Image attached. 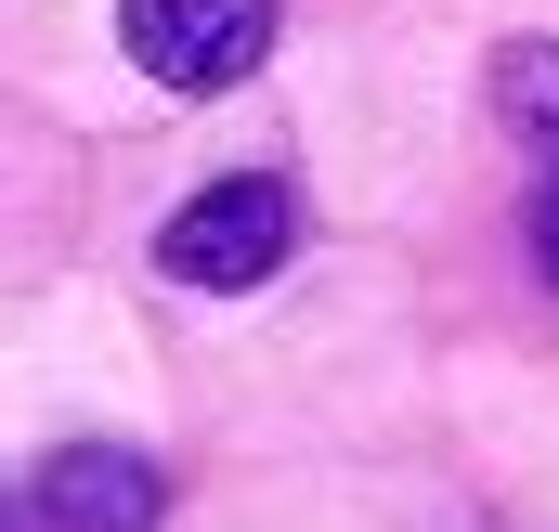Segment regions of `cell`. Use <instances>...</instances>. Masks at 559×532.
I'll return each mask as SVG.
<instances>
[{"mask_svg": "<svg viewBox=\"0 0 559 532\" xmlns=\"http://www.w3.org/2000/svg\"><path fill=\"white\" fill-rule=\"evenodd\" d=\"M286 247H299V195H286L274 169H235V182L182 195L169 234H156V261L182 273V286H261V273H286Z\"/></svg>", "mask_w": 559, "mask_h": 532, "instance_id": "1", "label": "cell"}, {"mask_svg": "<svg viewBox=\"0 0 559 532\" xmlns=\"http://www.w3.org/2000/svg\"><path fill=\"white\" fill-rule=\"evenodd\" d=\"M118 39L169 92H235L274 52V0H118Z\"/></svg>", "mask_w": 559, "mask_h": 532, "instance_id": "2", "label": "cell"}, {"mask_svg": "<svg viewBox=\"0 0 559 532\" xmlns=\"http://www.w3.org/2000/svg\"><path fill=\"white\" fill-rule=\"evenodd\" d=\"M39 520L52 532H156L169 520V481H156V455H131V442H66L39 468Z\"/></svg>", "mask_w": 559, "mask_h": 532, "instance_id": "3", "label": "cell"}, {"mask_svg": "<svg viewBox=\"0 0 559 532\" xmlns=\"http://www.w3.org/2000/svg\"><path fill=\"white\" fill-rule=\"evenodd\" d=\"M495 118L559 169V39H508V65H495Z\"/></svg>", "mask_w": 559, "mask_h": 532, "instance_id": "4", "label": "cell"}, {"mask_svg": "<svg viewBox=\"0 0 559 532\" xmlns=\"http://www.w3.org/2000/svg\"><path fill=\"white\" fill-rule=\"evenodd\" d=\"M534 261H547V286H559V182L534 195Z\"/></svg>", "mask_w": 559, "mask_h": 532, "instance_id": "5", "label": "cell"}]
</instances>
